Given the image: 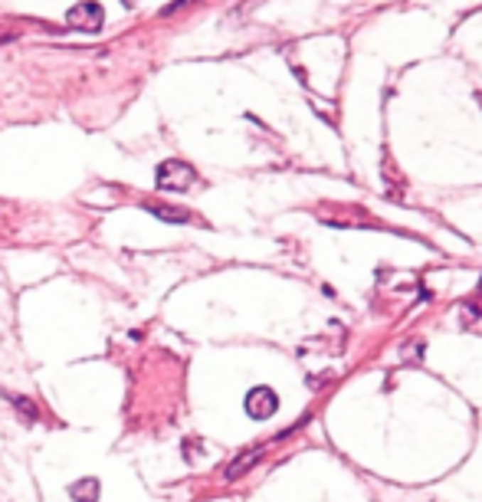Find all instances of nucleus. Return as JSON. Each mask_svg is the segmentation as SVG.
I'll list each match as a JSON object with an SVG mask.
<instances>
[{"instance_id": "6e6552de", "label": "nucleus", "mask_w": 482, "mask_h": 502, "mask_svg": "<svg viewBox=\"0 0 482 502\" xmlns=\"http://www.w3.org/2000/svg\"><path fill=\"white\" fill-rule=\"evenodd\" d=\"M466 309H469V315H482V289L476 292L469 302H466Z\"/></svg>"}, {"instance_id": "7ed1b4c3", "label": "nucleus", "mask_w": 482, "mask_h": 502, "mask_svg": "<svg viewBox=\"0 0 482 502\" xmlns=\"http://www.w3.org/2000/svg\"><path fill=\"white\" fill-rule=\"evenodd\" d=\"M276 410H279V397L272 388H253L246 394V414L253 420H269Z\"/></svg>"}, {"instance_id": "f257e3e1", "label": "nucleus", "mask_w": 482, "mask_h": 502, "mask_svg": "<svg viewBox=\"0 0 482 502\" xmlns=\"http://www.w3.org/2000/svg\"><path fill=\"white\" fill-rule=\"evenodd\" d=\"M194 181H197L194 164L181 161V158H168V161H161L158 171H154L158 191H187V188H194Z\"/></svg>"}, {"instance_id": "39448f33", "label": "nucleus", "mask_w": 482, "mask_h": 502, "mask_svg": "<svg viewBox=\"0 0 482 502\" xmlns=\"http://www.w3.org/2000/svg\"><path fill=\"white\" fill-rule=\"evenodd\" d=\"M99 493H102V486H99V479H92V476L69 486V499L73 502H99Z\"/></svg>"}, {"instance_id": "0eeeda50", "label": "nucleus", "mask_w": 482, "mask_h": 502, "mask_svg": "<svg viewBox=\"0 0 482 502\" xmlns=\"http://www.w3.org/2000/svg\"><path fill=\"white\" fill-rule=\"evenodd\" d=\"M10 400H14V404H17V407H20V417L33 424V420H36V407H33V404H30V400H26V397H10Z\"/></svg>"}, {"instance_id": "423d86ee", "label": "nucleus", "mask_w": 482, "mask_h": 502, "mask_svg": "<svg viewBox=\"0 0 482 502\" xmlns=\"http://www.w3.org/2000/svg\"><path fill=\"white\" fill-rule=\"evenodd\" d=\"M144 210L154 213V217H161V220H168V223H187L191 220V213L187 210H174V207H164V204H144Z\"/></svg>"}, {"instance_id": "1a4fd4ad", "label": "nucleus", "mask_w": 482, "mask_h": 502, "mask_svg": "<svg viewBox=\"0 0 482 502\" xmlns=\"http://www.w3.org/2000/svg\"><path fill=\"white\" fill-rule=\"evenodd\" d=\"M187 4H194V0H174L171 7H164V17H168V14H174V10H181V7H187Z\"/></svg>"}, {"instance_id": "20e7f679", "label": "nucleus", "mask_w": 482, "mask_h": 502, "mask_svg": "<svg viewBox=\"0 0 482 502\" xmlns=\"http://www.w3.org/2000/svg\"><path fill=\"white\" fill-rule=\"evenodd\" d=\"M262 456H266V450H262V447H256V450H246L243 456H237V460L230 463L223 476H227L230 483H233V479H240V476H246V473H250V469H253L256 463L262 460Z\"/></svg>"}, {"instance_id": "f03ea898", "label": "nucleus", "mask_w": 482, "mask_h": 502, "mask_svg": "<svg viewBox=\"0 0 482 502\" xmlns=\"http://www.w3.org/2000/svg\"><path fill=\"white\" fill-rule=\"evenodd\" d=\"M102 20H105V14H102V7L95 0H82V4H76V7L66 14V23L73 26V30H85V33H99Z\"/></svg>"}]
</instances>
